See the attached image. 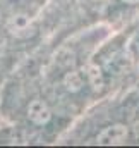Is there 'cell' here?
<instances>
[{"label": "cell", "instance_id": "cell-5", "mask_svg": "<svg viewBox=\"0 0 139 148\" xmlns=\"http://www.w3.org/2000/svg\"><path fill=\"white\" fill-rule=\"evenodd\" d=\"M64 86L67 88V91H70V93H77L82 88V77H81V74L76 73V71L67 73L65 77H64Z\"/></svg>", "mask_w": 139, "mask_h": 148}, {"label": "cell", "instance_id": "cell-7", "mask_svg": "<svg viewBox=\"0 0 139 148\" xmlns=\"http://www.w3.org/2000/svg\"><path fill=\"white\" fill-rule=\"evenodd\" d=\"M136 73H138V76H139V64H138V67H136Z\"/></svg>", "mask_w": 139, "mask_h": 148}, {"label": "cell", "instance_id": "cell-2", "mask_svg": "<svg viewBox=\"0 0 139 148\" xmlns=\"http://www.w3.org/2000/svg\"><path fill=\"white\" fill-rule=\"evenodd\" d=\"M127 134H129V131H127V127L124 124H113V126L105 127L98 134L96 141H98V145H106V147L122 145L127 140Z\"/></svg>", "mask_w": 139, "mask_h": 148}, {"label": "cell", "instance_id": "cell-6", "mask_svg": "<svg viewBox=\"0 0 139 148\" xmlns=\"http://www.w3.org/2000/svg\"><path fill=\"white\" fill-rule=\"evenodd\" d=\"M122 2H125V3H131V5H134V3H139V0H122Z\"/></svg>", "mask_w": 139, "mask_h": 148}, {"label": "cell", "instance_id": "cell-1", "mask_svg": "<svg viewBox=\"0 0 139 148\" xmlns=\"http://www.w3.org/2000/svg\"><path fill=\"white\" fill-rule=\"evenodd\" d=\"M7 29L16 38H28L35 35V26L29 16L26 14H16L7 21Z\"/></svg>", "mask_w": 139, "mask_h": 148}, {"label": "cell", "instance_id": "cell-4", "mask_svg": "<svg viewBox=\"0 0 139 148\" xmlns=\"http://www.w3.org/2000/svg\"><path fill=\"white\" fill-rule=\"evenodd\" d=\"M86 76H88V81L93 86V90H96V91L102 90V86H103V73H102V69L98 66L89 64L86 67Z\"/></svg>", "mask_w": 139, "mask_h": 148}, {"label": "cell", "instance_id": "cell-3", "mask_svg": "<svg viewBox=\"0 0 139 148\" xmlns=\"http://www.w3.org/2000/svg\"><path fill=\"white\" fill-rule=\"evenodd\" d=\"M28 117L31 122H35L38 126H43L52 119V112L43 100H33L28 107Z\"/></svg>", "mask_w": 139, "mask_h": 148}]
</instances>
